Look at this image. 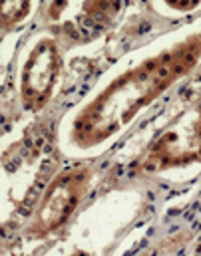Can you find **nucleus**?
I'll use <instances>...</instances> for the list:
<instances>
[{
  "label": "nucleus",
  "mask_w": 201,
  "mask_h": 256,
  "mask_svg": "<svg viewBox=\"0 0 201 256\" xmlns=\"http://www.w3.org/2000/svg\"><path fill=\"white\" fill-rule=\"evenodd\" d=\"M122 0H76V4L66 6H50L48 8V20L56 18L64 10L74 6V14H70L66 20L58 26L62 32H66L70 38H90L104 30L118 14Z\"/></svg>",
  "instance_id": "obj_5"
},
{
  "label": "nucleus",
  "mask_w": 201,
  "mask_h": 256,
  "mask_svg": "<svg viewBox=\"0 0 201 256\" xmlns=\"http://www.w3.org/2000/svg\"><path fill=\"white\" fill-rule=\"evenodd\" d=\"M201 60V32L177 42L110 82L72 122L70 141L92 149L130 126L134 118L185 78Z\"/></svg>",
  "instance_id": "obj_1"
},
{
  "label": "nucleus",
  "mask_w": 201,
  "mask_h": 256,
  "mask_svg": "<svg viewBox=\"0 0 201 256\" xmlns=\"http://www.w3.org/2000/svg\"><path fill=\"white\" fill-rule=\"evenodd\" d=\"M167 6H171L173 10H179V12H187V10H193L201 4V0H163Z\"/></svg>",
  "instance_id": "obj_7"
},
{
  "label": "nucleus",
  "mask_w": 201,
  "mask_h": 256,
  "mask_svg": "<svg viewBox=\"0 0 201 256\" xmlns=\"http://www.w3.org/2000/svg\"><path fill=\"white\" fill-rule=\"evenodd\" d=\"M201 163V100L177 114L135 159L134 171L159 173L173 167Z\"/></svg>",
  "instance_id": "obj_2"
},
{
  "label": "nucleus",
  "mask_w": 201,
  "mask_h": 256,
  "mask_svg": "<svg viewBox=\"0 0 201 256\" xmlns=\"http://www.w3.org/2000/svg\"><path fill=\"white\" fill-rule=\"evenodd\" d=\"M32 0H0V28H14L30 14Z\"/></svg>",
  "instance_id": "obj_6"
},
{
  "label": "nucleus",
  "mask_w": 201,
  "mask_h": 256,
  "mask_svg": "<svg viewBox=\"0 0 201 256\" xmlns=\"http://www.w3.org/2000/svg\"><path fill=\"white\" fill-rule=\"evenodd\" d=\"M92 171L88 167H72L62 171L46 187L28 226V236L40 238L66 224L90 187Z\"/></svg>",
  "instance_id": "obj_3"
},
{
  "label": "nucleus",
  "mask_w": 201,
  "mask_h": 256,
  "mask_svg": "<svg viewBox=\"0 0 201 256\" xmlns=\"http://www.w3.org/2000/svg\"><path fill=\"white\" fill-rule=\"evenodd\" d=\"M62 68V54L56 38H42L30 50L22 76H20V98L28 112H40L50 102Z\"/></svg>",
  "instance_id": "obj_4"
}]
</instances>
